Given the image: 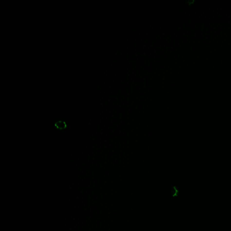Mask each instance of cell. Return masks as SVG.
<instances>
[{"label": "cell", "mask_w": 231, "mask_h": 231, "mask_svg": "<svg viewBox=\"0 0 231 231\" xmlns=\"http://www.w3.org/2000/svg\"><path fill=\"white\" fill-rule=\"evenodd\" d=\"M54 126L57 129L63 130L67 128V124L65 120H58L54 123Z\"/></svg>", "instance_id": "cell-1"}, {"label": "cell", "mask_w": 231, "mask_h": 231, "mask_svg": "<svg viewBox=\"0 0 231 231\" xmlns=\"http://www.w3.org/2000/svg\"><path fill=\"white\" fill-rule=\"evenodd\" d=\"M171 193L172 196L173 198L176 197H177L178 195L179 191L178 189L177 188L176 186H173L171 189Z\"/></svg>", "instance_id": "cell-2"}, {"label": "cell", "mask_w": 231, "mask_h": 231, "mask_svg": "<svg viewBox=\"0 0 231 231\" xmlns=\"http://www.w3.org/2000/svg\"><path fill=\"white\" fill-rule=\"evenodd\" d=\"M194 2V0H189L188 1V3L189 4V5H191V4H193Z\"/></svg>", "instance_id": "cell-3"}]
</instances>
